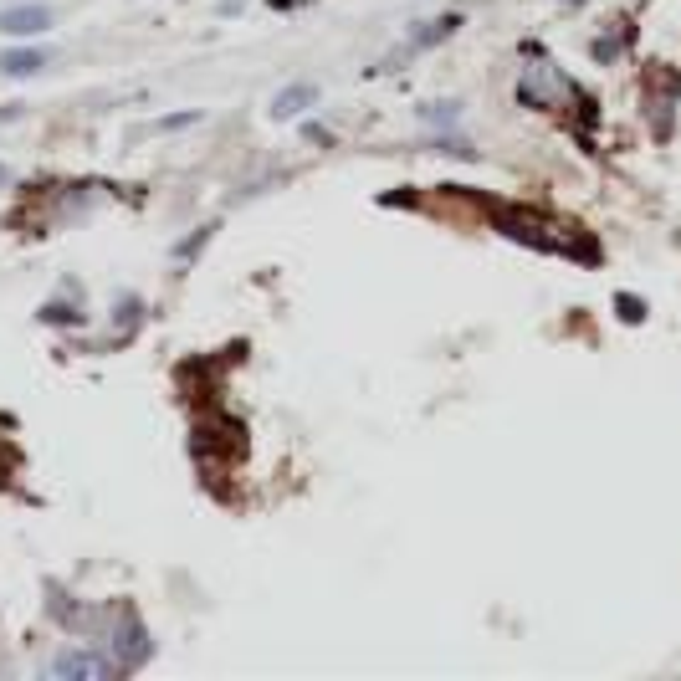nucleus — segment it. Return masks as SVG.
<instances>
[{"label":"nucleus","instance_id":"f257e3e1","mask_svg":"<svg viewBox=\"0 0 681 681\" xmlns=\"http://www.w3.org/2000/svg\"><path fill=\"white\" fill-rule=\"evenodd\" d=\"M52 671H57L62 681H103V676H113V661H103V656H93V651H62V656L52 661Z\"/></svg>","mask_w":681,"mask_h":681},{"label":"nucleus","instance_id":"f03ea898","mask_svg":"<svg viewBox=\"0 0 681 681\" xmlns=\"http://www.w3.org/2000/svg\"><path fill=\"white\" fill-rule=\"evenodd\" d=\"M47 26H52L47 6H11V11H0V31H6V36H41Z\"/></svg>","mask_w":681,"mask_h":681},{"label":"nucleus","instance_id":"7ed1b4c3","mask_svg":"<svg viewBox=\"0 0 681 681\" xmlns=\"http://www.w3.org/2000/svg\"><path fill=\"white\" fill-rule=\"evenodd\" d=\"M318 103V88L313 82H292V88H282L277 98H272V118H297L303 108H313Z\"/></svg>","mask_w":681,"mask_h":681},{"label":"nucleus","instance_id":"20e7f679","mask_svg":"<svg viewBox=\"0 0 681 681\" xmlns=\"http://www.w3.org/2000/svg\"><path fill=\"white\" fill-rule=\"evenodd\" d=\"M41 67H47V57H41L36 47H26V52H6V57H0V72H6V77H31V72H41Z\"/></svg>","mask_w":681,"mask_h":681},{"label":"nucleus","instance_id":"39448f33","mask_svg":"<svg viewBox=\"0 0 681 681\" xmlns=\"http://www.w3.org/2000/svg\"><path fill=\"white\" fill-rule=\"evenodd\" d=\"M420 118H431V123H456V118H461V108H456V103H425V108H420Z\"/></svg>","mask_w":681,"mask_h":681},{"label":"nucleus","instance_id":"423d86ee","mask_svg":"<svg viewBox=\"0 0 681 681\" xmlns=\"http://www.w3.org/2000/svg\"><path fill=\"white\" fill-rule=\"evenodd\" d=\"M620 318H630V323H641L646 313H641V303H635V297H620Z\"/></svg>","mask_w":681,"mask_h":681},{"label":"nucleus","instance_id":"0eeeda50","mask_svg":"<svg viewBox=\"0 0 681 681\" xmlns=\"http://www.w3.org/2000/svg\"><path fill=\"white\" fill-rule=\"evenodd\" d=\"M0 185H6V164H0Z\"/></svg>","mask_w":681,"mask_h":681}]
</instances>
